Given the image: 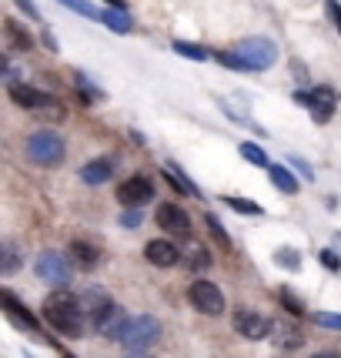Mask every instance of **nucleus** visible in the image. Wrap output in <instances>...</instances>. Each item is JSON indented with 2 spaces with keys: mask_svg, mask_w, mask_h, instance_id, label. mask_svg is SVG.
I'll return each mask as SVG.
<instances>
[{
  "mask_svg": "<svg viewBox=\"0 0 341 358\" xmlns=\"http://www.w3.org/2000/svg\"><path fill=\"white\" fill-rule=\"evenodd\" d=\"M41 315H44L47 325L54 328L57 335H64V338H84V331H87V315L80 308V298L71 295L67 288H57L54 295L47 298Z\"/></svg>",
  "mask_w": 341,
  "mask_h": 358,
  "instance_id": "f257e3e1",
  "label": "nucleus"
},
{
  "mask_svg": "<svg viewBox=\"0 0 341 358\" xmlns=\"http://www.w3.org/2000/svg\"><path fill=\"white\" fill-rule=\"evenodd\" d=\"M27 157H31L34 164H41V168H57V164H64V157H67V141L57 131L41 127V131H34L31 138H27Z\"/></svg>",
  "mask_w": 341,
  "mask_h": 358,
  "instance_id": "f03ea898",
  "label": "nucleus"
},
{
  "mask_svg": "<svg viewBox=\"0 0 341 358\" xmlns=\"http://www.w3.org/2000/svg\"><path fill=\"white\" fill-rule=\"evenodd\" d=\"M34 275L47 281L50 288H67L74 281V262L61 255V251H41L34 258Z\"/></svg>",
  "mask_w": 341,
  "mask_h": 358,
  "instance_id": "7ed1b4c3",
  "label": "nucleus"
},
{
  "mask_svg": "<svg viewBox=\"0 0 341 358\" xmlns=\"http://www.w3.org/2000/svg\"><path fill=\"white\" fill-rule=\"evenodd\" d=\"M87 325H91L94 331H101L104 338H110V342H124L131 315H127L117 301H108V305H101L97 312L87 315Z\"/></svg>",
  "mask_w": 341,
  "mask_h": 358,
  "instance_id": "20e7f679",
  "label": "nucleus"
},
{
  "mask_svg": "<svg viewBox=\"0 0 341 358\" xmlns=\"http://www.w3.org/2000/svg\"><path fill=\"white\" fill-rule=\"evenodd\" d=\"M234 54L245 61L248 71H271L278 61V44L271 37H248L234 47Z\"/></svg>",
  "mask_w": 341,
  "mask_h": 358,
  "instance_id": "39448f33",
  "label": "nucleus"
},
{
  "mask_svg": "<svg viewBox=\"0 0 341 358\" xmlns=\"http://www.w3.org/2000/svg\"><path fill=\"white\" fill-rule=\"evenodd\" d=\"M187 301H191V308H194V312L208 315V318H217V315H224V308H228L224 292L217 288L215 281H208V278L191 281V288H187Z\"/></svg>",
  "mask_w": 341,
  "mask_h": 358,
  "instance_id": "423d86ee",
  "label": "nucleus"
},
{
  "mask_svg": "<svg viewBox=\"0 0 341 358\" xmlns=\"http://www.w3.org/2000/svg\"><path fill=\"white\" fill-rule=\"evenodd\" d=\"M341 104V94L331 87V84H314L308 87V101H305V108H308L311 121L314 124H328L331 117H335V110Z\"/></svg>",
  "mask_w": 341,
  "mask_h": 358,
  "instance_id": "0eeeda50",
  "label": "nucleus"
},
{
  "mask_svg": "<svg viewBox=\"0 0 341 358\" xmlns=\"http://www.w3.org/2000/svg\"><path fill=\"white\" fill-rule=\"evenodd\" d=\"M157 338H161V322L154 315H138V318H131L121 345H127V352H147Z\"/></svg>",
  "mask_w": 341,
  "mask_h": 358,
  "instance_id": "6e6552de",
  "label": "nucleus"
},
{
  "mask_svg": "<svg viewBox=\"0 0 341 358\" xmlns=\"http://www.w3.org/2000/svg\"><path fill=\"white\" fill-rule=\"evenodd\" d=\"M0 312L7 315L10 322H14L20 331H31V335H37L41 331V318L20 301V298L14 295V292H7V288H0Z\"/></svg>",
  "mask_w": 341,
  "mask_h": 358,
  "instance_id": "1a4fd4ad",
  "label": "nucleus"
},
{
  "mask_svg": "<svg viewBox=\"0 0 341 358\" xmlns=\"http://www.w3.org/2000/svg\"><path fill=\"white\" fill-rule=\"evenodd\" d=\"M154 221L161 224V231L174 234V238H187V234H191V218H187V211L181 208V204H174V201L157 204Z\"/></svg>",
  "mask_w": 341,
  "mask_h": 358,
  "instance_id": "9d476101",
  "label": "nucleus"
},
{
  "mask_svg": "<svg viewBox=\"0 0 341 358\" xmlns=\"http://www.w3.org/2000/svg\"><path fill=\"white\" fill-rule=\"evenodd\" d=\"M234 328H238V335L241 338H248V342H261V338H268L271 335V328H275V322L268 318V315L261 312H234Z\"/></svg>",
  "mask_w": 341,
  "mask_h": 358,
  "instance_id": "9b49d317",
  "label": "nucleus"
},
{
  "mask_svg": "<svg viewBox=\"0 0 341 358\" xmlns=\"http://www.w3.org/2000/svg\"><path fill=\"white\" fill-rule=\"evenodd\" d=\"M151 198H154V181L144 178V174L127 178V181H121V187H117V201L124 204V208H140V204H147Z\"/></svg>",
  "mask_w": 341,
  "mask_h": 358,
  "instance_id": "f8f14e48",
  "label": "nucleus"
},
{
  "mask_svg": "<svg viewBox=\"0 0 341 358\" xmlns=\"http://www.w3.org/2000/svg\"><path fill=\"white\" fill-rule=\"evenodd\" d=\"M10 101H14L17 108H24V110H44L54 97H50V94H44L41 87H34V84L14 80V84H10Z\"/></svg>",
  "mask_w": 341,
  "mask_h": 358,
  "instance_id": "ddd939ff",
  "label": "nucleus"
},
{
  "mask_svg": "<svg viewBox=\"0 0 341 358\" xmlns=\"http://www.w3.org/2000/svg\"><path fill=\"white\" fill-rule=\"evenodd\" d=\"M144 258L154 268H174L181 262V248H177L174 241H168V238H157V241H147V245H144Z\"/></svg>",
  "mask_w": 341,
  "mask_h": 358,
  "instance_id": "4468645a",
  "label": "nucleus"
},
{
  "mask_svg": "<svg viewBox=\"0 0 341 358\" xmlns=\"http://www.w3.org/2000/svg\"><path fill=\"white\" fill-rule=\"evenodd\" d=\"M110 174H114V157H94V161H87L80 168V181L97 187V185H104V181H110Z\"/></svg>",
  "mask_w": 341,
  "mask_h": 358,
  "instance_id": "2eb2a0df",
  "label": "nucleus"
},
{
  "mask_svg": "<svg viewBox=\"0 0 341 358\" xmlns=\"http://www.w3.org/2000/svg\"><path fill=\"white\" fill-rule=\"evenodd\" d=\"M268 171V178H271V185L278 187L281 194H298V187H301V181H298V174L291 171V164H268L264 168Z\"/></svg>",
  "mask_w": 341,
  "mask_h": 358,
  "instance_id": "dca6fc26",
  "label": "nucleus"
},
{
  "mask_svg": "<svg viewBox=\"0 0 341 358\" xmlns=\"http://www.w3.org/2000/svg\"><path fill=\"white\" fill-rule=\"evenodd\" d=\"M67 258L74 262V268L91 271V268H97V262H101V248H94V245H87V241H71Z\"/></svg>",
  "mask_w": 341,
  "mask_h": 358,
  "instance_id": "f3484780",
  "label": "nucleus"
},
{
  "mask_svg": "<svg viewBox=\"0 0 341 358\" xmlns=\"http://www.w3.org/2000/svg\"><path fill=\"white\" fill-rule=\"evenodd\" d=\"M3 37H7V44L14 47V50H31L34 47L31 31H27L20 20H14V17H7V20H3Z\"/></svg>",
  "mask_w": 341,
  "mask_h": 358,
  "instance_id": "a211bd4d",
  "label": "nucleus"
},
{
  "mask_svg": "<svg viewBox=\"0 0 341 358\" xmlns=\"http://www.w3.org/2000/svg\"><path fill=\"white\" fill-rule=\"evenodd\" d=\"M164 174H168V181H170V187H174V191H181V194H187V198H201L198 185H194V181H191V178H187V174L174 164V161H168V164H164Z\"/></svg>",
  "mask_w": 341,
  "mask_h": 358,
  "instance_id": "6ab92c4d",
  "label": "nucleus"
},
{
  "mask_svg": "<svg viewBox=\"0 0 341 358\" xmlns=\"http://www.w3.org/2000/svg\"><path fill=\"white\" fill-rule=\"evenodd\" d=\"M101 24H104V27H110L114 34H131V31H134V20H131V14H127V10H117V7H108V10L101 14Z\"/></svg>",
  "mask_w": 341,
  "mask_h": 358,
  "instance_id": "aec40b11",
  "label": "nucleus"
},
{
  "mask_svg": "<svg viewBox=\"0 0 341 358\" xmlns=\"http://www.w3.org/2000/svg\"><path fill=\"white\" fill-rule=\"evenodd\" d=\"M170 50H174V54H181V57H187V61H194V64H204L208 57H211V50H208V47L191 44V41H174Z\"/></svg>",
  "mask_w": 341,
  "mask_h": 358,
  "instance_id": "412c9836",
  "label": "nucleus"
},
{
  "mask_svg": "<svg viewBox=\"0 0 341 358\" xmlns=\"http://www.w3.org/2000/svg\"><path fill=\"white\" fill-rule=\"evenodd\" d=\"M80 298V308H84V315H91V312H97L101 305H108L110 301V295L104 292V288H97V285H91L84 295H78Z\"/></svg>",
  "mask_w": 341,
  "mask_h": 358,
  "instance_id": "4be33fe9",
  "label": "nucleus"
},
{
  "mask_svg": "<svg viewBox=\"0 0 341 358\" xmlns=\"http://www.w3.org/2000/svg\"><path fill=\"white\" fill-rule=\"evenodd\" d=\"M57 3H64L67 10H74V14L84 17V20H97V24H101V14H104L101 7H94L91 0H57Z\"/></svg>",
  "mask_w": 341,
  "mask_h": 358,
  "instance_id": "5701e85b",
  "label": "nucleus"
},
{
  "mask_svg": "<svg viewBox=\"0 0 341 358\" xmlns=\"http://www.w3.org/2000/svg\"><path fill=\"white\" fill-rule=\"evenodd\" d=\"M238 151H241V157H245L248 164H254V168H268V164H271V157L264 155V148H258L254 141H241Z\"/></svg>",
  "mask_w": 341,
  "mask_h": 358,
  "instance_id": "b1692460",
  "label": "nucleus"
},
{
  "mask_svg": "<svg viewBox=\"0 0 341 358\" xmlns=\"http://www.w3.org/2000/svg\"><path fill=\"white\" fill-rule=\"evenodd\" d=\"M224 204L231 208V211H238V215H248V218H261V204L248 201V198H238V194H231V198H224Z\"/></svg>",
  "mask_w": 341,
  "mask_h": 358,
  "instance_id": "393cba45",
  "label": "nucleus"
},
{
  "mask_svg": "<svg viewBox=\"0 0 341 358\" xmlns=\"http://www.w3.org/2000/svg\"><path fill=\"white\" fill-rule=\"evenodd\" d=\"M204 228L211 231V238H215L217 245L224 251H234V245H231V238H228V231H224V224L215 218V215H204Z\"/></svg>",
  "mask_w": 341,
  "mask_h": 358,
  "instance_id": "a878e982",
  "label": "nucleus"
},
{
  "mask_svg": "<svg viewBox=\"0 0 341 358\" xmlns=\"http://www.w3.org/2000/svg\"><path fill=\"white\" fill-rule=\"evenodd\" d=\"M20 251L17 248H0V275H14L17 268H20Z\"/></svg>",
  "mask_w": 341,
  "mask_h": 358,
  "instance_id": "bb28decb",
  "label": "nucleus"
},
{
  "mask_svg": "<svg viewBox=\"0 0 341 358\" xmlns=\"http://www.w3.org/2000/svg\"><path fill=\"white\" fill-rule=\"evenodd\" d=\"M311 322L318 328H328V331H341V312H314Z\"/></svg>",
  "mask_w": 341,
  "mask_h": 358,
  "instance_id": "cd10ccee",
  "label": "nucleus"
},
{
  "mask_svg": "<svg viewBox=\"0 0 341 358\" xmlns=\"http://www.w3.org/2000/svg\"><path fill=\"white\" fill-rule=\"evenodd\" d=\"M211 57H215L221 67H228V71H248V67H245V61H241L234 50H217V54H211Z\"/></svg>",
  "mask_w": 341,
  "mask_h": 358,
  "instance_id": "c85d7f7f",
  "label": "nucleus"
},
{
  "mask_svg": "<svg viewBox=\"0 0 341 358\" xmlns=\"http://www.w3.org/2000/svg\"><path fill=\"white\" fill-rule=\"evenodd\" d=\"M275 265H281V268H291V271H298V268H301V255H298V251H275Z\"/></svg>",
  "mask_w": 341,
  "mask_h": 358,
  "instance_id": "c756f323",
  "label": "nucleus"
},
{
  "mask_svg": "<svg viewBox=\"0 0 341 358\" xmlns=\"http://www.w3.org/2000/svg\"><path fill=\"white\" fill-rule=\"evenodd\" d=\"M278 298H281V305H284V308H288V312H291V315H298V318H301V315H308V312H305V305H301V301H298V298L291 295L288 288H281V292H278Z\"/></svg>",
  "mask_w": 341,
  "mask_h": 358,
  "instance_id": "7c9ffc66",
  "label": "nucleus"
},
{
  "mask_svg": "<svg viewBox=\"0 0 341 358\" xmlns=\"http://www.w3.org/2000/svg\"><path fill=\"white\" fill-rule=\"evenodd\" d=\"M140 224H144V215H140V208H124V215H121V228L134 231V228H140Z\"/></svg>",
  "mask_w": 341,
  "mask_h": 358,
  "instance_id": "2f4dec72",
  "label": "nucleus"
},
{
  "mask_svg": "<svg viewBox=\"0 0 341 358\" xmlns=\"http://www.w3.org/2000/svg\"><path fill=\"white\" fill-rule=\"evenodd\" d=\"M74 80H78V91H80V97H84V101H97V97H104V94L97 91L91 80L84 78V74H74Z\"/></svg>",
  "mask_w": 341,
  "mask_h": 358,
  "instance_id": "473e14b6",
  "label": "nucleus"
},
{
  "mask_svg": "<svg viewBox=\"0 0 341 358\" xmlns=\"http://www.w3.org/2000/svg\"><path fill=\"white\" fill-rule=\"evenodd\" d=\"M288 164H291V168H298V174H301L305 181H314V168H311V164H308V161H305V157L291 155V157H288Z\"/></svg>",
  "mask_w": 341,
  "mask_h": 358,
  "instance_id": "72a5a7b5",
  "label": "nucleus"
},
{
  "mask_svg": "<svg viewBox=\"0 0 341 358\" xmlns=\"http://www.w3.org/2000/svg\"><path fill=\"white\" fill-rule=\"evenodd\" d=\"M318 258H321V265H325L328 271H341V255L335 248H325Z\"/></svg>",
  "mask_w": 341,
  "mask_h": 358,
  "instance_id": "f704fd0d",
  "label": "nucleus"
},
{
  "mask_svg": "<svg viewBox=\"0 0 341 358\" xmlns=\"http://www.w3.org/2000/svg\"><path fill=\"white\" fill-rule=\"evenodd\" d=\"M191 268H194V271H204V268H211V255H208L204 248H194V251H191Z\"/></svg>",
  "mask_w": 341,
  "mask_h": 358,
  "instance_id": "c9c22d12",
  "label": "nucleus"
},
{
  "mask_svg": "<svg viewBox=\"0 0 341 358\" xmlns=\"http://www.w3.org/2000/svg\"><path fill=\"white\" fill-rule=\"evenodd\" d=\"M325 10H328V20L335 24V31L341 34V3L338 0H325Z\"/></svg>",
  "mask_w": 341,
  "mask_h": 358,
  "instance_id": "e433bc0d",
  "label": "nucleus"
},
{
  "mask_svg": "<svg viewBox=\"0 0 341 358\" xmlns=\"http://www.w3.org/2000/svg\"><path fill=\"white\" fill-rule=\"evenodd\" d=\"M41 44H44L47 50H50V54H57V50H61V44L54 41V34H50V27H44V31H41Z\"/></svg>",
  "mask_w": 341,
  "mask_h": 358,
  "instance_id": "4c0bfd02",
  "label": "nucleus"
},
{
  "mask_svg": "<svg viewBox=\"0 0 341 358\" xmlns=\"http://www.w3.org/2000/svg\"><path fill=\"white\" fill-rule=\"evenodd\" d=\"M17 7L31 17V20H41V10H37V3H34V0H17Z\"/></svg>",
  "mask_w": 341,
  "mask_h": 358,
  "instance_id": "58836bf2",
  "label": "nucleus"
},
{
  "mask_svg": "<svg viewBox=\"0 0 341 358\" xmlns=\"http://www.w3.org/2000/svg\"><path fill=\"white\" fill-rule=\"evenodd\" d=\"M10 74H14V71H10V61H7V57L0 54V80H3V78H10Z\"/></svg>",
  "mask_w": 341,
  "mask_h": 358,
  "instance_id": "ea45409f",
  "label": "nucleus"
},
{
  "mask_svg": "<svg viewBox=\"0 0 341 358\" xmlns=\"http://www.w3.org/2000/svg\"><path fill=\"white\" fill-rule=\"evenodd\" d=\"M104 3H108V7H117V10H127L124 0H104Z\"/></svg>",
  "mask_w": 341,
  "mask_h": 358,
  "instance_id": "a19ab883",
  "label": "nucleus"
},
{
  "mask_svg": "<svg viewBox=\"0 0 341 358\" xmlns=\"http://www.w3.org/2000/svg\"><path fill=\"white\" fill-rule=\"evenodd\" d=\"M311 358H341L338 352H318V355H311Z\"/></svg>",
  "mask_w": 341,
  "mask_h": 358,
  "instance_id": "79ce46f5",
  "label": "nucleus"
},
{
  "mask_svg": "<svg viewBox=\"0 0 341 358\" xmlns=\"http://www.w3.org/2000/svg\"><path fill=\"white\" fill-rule=\"evenodd\" d=\"M124 358H151V355H144V352H131V355H124Z\"/></svg>",
  "mask_w": 341,
  "mask_h": 358,
  "instance_id": "37998d69",
  "label": "nucleus"
},
{
  "mask_svg": "<svg viewBox=\"0 0 341 358\" xmlns=\"http://www.w3.org/2000/svg\"><path fill=\"white\" fill-rule=\"evenodd\" d=\"M61 358H78L74 352H67V348H61Z\"/></svg>",
  "mask_w": 341,
  "mask_h": 358,
  "instance_id": "c03bdc74",
  "label": "nucleus"
},
{
  "mask_svg": "<svg viewBox=\"0 0 341 358\" xmlns=\"http://www.w3.org/2000/svg\"><path fill=\"white\" fill-rule=\"evenodd\" d=\"M335 245H338V251H341V234H335Z\"/></svg>",
  "mask_w": 341,
  "mask_h": 358,
  "instance_id": "a18cd8bd",
  "label": "nucleus"
}]
</instances>
